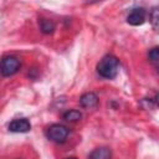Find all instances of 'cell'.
Returning <instances> with one entry per match:
<instances>
[{
	"instance_id": "6da1fadb",
	"label": "cell",
	"mask_w": 159,
	"mask_h": 159,
	"mask_svg": "<svg viewBox=\"0 0 159 159\" xmlns=\"http://www.w3.org/2000/svg\"><path fill=\"white\" fill-rule=\"evenodd\" d=\"M97 72L106 80H113L119 72V60L113 55H106L98 62Z\"/></svg>"
},
{
	"instance_id": "7a4b0ae2",
	"label": "cell",
	"mask_w": 159,
	"mask_h": 159,
	"mask_svg": "<svg viewBox=\"0 0 159 159\" xmlns=\"http://www.w3.org/2000/svg\"><path fill=\"white\" fill-rule=\"evenodd\" d=\"M68 133H70V129L63 125V124H58V123H55V124H51L47 129H46V135L50 140L55 142V143H65L67 137H68Z\"/></svg>"
},
{
	"instance_id": "3957f363",
	"label": "cell",
	"mask_w": 159,
	"mask_h": 159,
	"mask_svg": "<svg viewBox=\"0 0 159 159\" xmlns=\"http://www.w3.org/2000/svg\"><path fill=\"white\" fill-rule=\"evenodd\" d=\"M20 66H21V62H20V60L17 57H15V56H5L1 60V73L5 77L12 76L20 70Z\"/></svg>"
},
{
	"instance_id": "277c9868",
	"label": "cell",
	"mask_w": 159,
	"mask_h": 159,
	"mask_svg": "<svg viewBox=\"0 0 159 159\" xmlns=\"http://www.w3.org/2000/svg\"><path fill=\"white\" fill-rule=\"evenodd\" d=\"M145 16H147V12H145V10L143 7H135L128 14L127 22L129 25H132V26H139V25L144 24Z\"/></svg>"
},
{
	"instance_id": "5b68a950",
	"label": "cell",
	"mask_w": 159,
	"mask_h": 159,
	"mask_svg": "<svg viewBox=\"0 0 159 159\" xmlns=\"http://www.w3.org/2000/svg\"><path fill=\"white\" fill-rule=\"evenodd\" d=\"M31 129V124L26 118H16L10 122L9 130L14 133H26Z\"/></svg>"
},
{
	"instance_id": "8992f818",
	"label": "cell",
	"mask_w": 159,
	"mask_h": 159,
	"mask_svg": "<svg viewBox=\"0 0 159 159\" xmlns=\"http://www.w3.org/2000/svg\"><path fill=\"white\" fill-rule=\"evenodd\" d=\"M80 104H81V107L87 108V109L96 108L98 106V96L96 93H93V92H87V93L81 96Z\"/></svg>"
},
{
	"instance_id": "52a82bcc",
	"label": "cell",
	"mask_w": 159,
	"mask_h": 159,
	"mask_svg": "<svg viewBox=\"0 0 159 159\" xmlns=\"http://www.w3.org/2000/svg\"><path fill=\"white\" fill-rule=\"evenodd\" d=\"M88 159H112V152L108 147H99L89 154Z\"/></svg>"
},
{
	"instance_id": "ba28073f",
	"label": "cell",
	"mask_w": 159,
	"mask_h": 159,
	"mask_svg": "<svg viewBox=\"0 0 159 159\" xmlns=\"http://www.w3.org/2000/svg\"><path fill=\"white\" fill-rule=\"evenodd\" d=\"M40 30L43 32V34H46V35H50V34H52L53 31H55V29H56V25H55V22L52 21V20H50V19H45V17H42V19H40Z\"/></svg>"
},
{
	"instance_id": "9c48e42d",
	"label": "cell",
	"mask_w": 159,
	"mask_h": 159,
	"mask_svg": "<svg viewBox=\"0 0 159 159\" xmlns=\"http://www.w3.org/2000/svg\"><path fill=\"white\" fill-rule=\"evenodd\" d=\"M82 118V113L77 109H70L63 113V119L67 122H77Z\"/></svg>"
},
{
	"instance_id": "30bf717a",
	"label": "cell",
	"mask_w": 159,
	"mask_h": 159,
	"mask_svg": "<svg viewBox=\"0 0 159 159\" xmlns=\"http://www.w3.org/2000/svg\"><path fill=\"white\" fill-rule=\"evenodd\" d=\"M149 21L152 26L159 30V7H153L149 12Z\"/></svg>"
},
{
	"instance_id": "8fae6325",
	"label": "cell",
	"mask_w": 159,
	"mask_h": 159,
	"mask_svg": "<svg viewBox=\"0 0 159 159\" xmlns=\"http://www.w3.org/2000/svg\"><path fill=\"white\" fill-rule=\"evenodd\" d=\"M149 60L154 63H159V46L153 47L149 51Z\"/></svg>"
},
{
	"instance_id": "7c38bea8",
	"label": "cell",
	"mask_w": 159,
	"mask_h": 159,
	"mask_svg": "<svg viewBox=\"0 0 159 159\" xmlns=\"http://www.w3.org/2000/svg\"><path fill=\"white\" fill-rule=\"evenodd\" d=\"M155 102H157V104L159 106V93L157 94V97H155Z\"/></svg>"
},
{
	"instance_id": "4fadbf2b",
	"label": "cell",
	"mask_w": 159,
	"mask_h": 159,
	"mask_svg": "<svg viewBox=\"0 0 159 159\" xmlns=\"http://www.w3.org/2000/svg\"><path fill=\"white\" fill-rule=\"evenodd\" d=\"M67 159H77V158H75V157H70V158H67Z\"/></svg>"
}]
</instances>
